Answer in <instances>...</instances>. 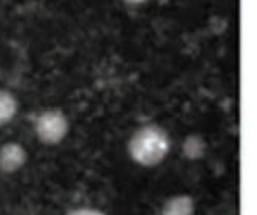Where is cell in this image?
Here are the masks:
<instances>
[{"label": "cell", "mask_w": 257, "mask_h": 215, "mask_svg": "<svg viewBox=\"0 0 257 215\" xmlns=\"http://www.w3.org/2000/svg\"><path fill=\"white\" fill-rule=\"evenodd\" d=\"M170 149L171 140L168 132L157 125L139 128L128 141L130 157L145 168H151L165 160Z\"/></svg>", "instance_id": "1"}, {"label": "cell", "mask_w": 257, "mask_h": 215, "mask_svg": "<svg viewBox=\"0 0 257 215\" xmlns=\"http://www.w3.org/2000/svg\"><path fill=\"white\" fill-rule=\"evenodd\" d=\"M34 131L43 145L54 146L66 137L69 131V122L66 115L59 109H48L37 115Z\"/></svg>", "instance_id": "2"}, {"label": "cell", "mask_w": 257, "mask_h": 215, "mask_svg": "<svg viewBox=\"0 0 257 215\" xmlns=\"http://www.w3.org/2000/svg\"><path fill=\"white\" fill-rule=\"evenodd\" d=\"M28 154L20 143L10 141L0 146V172L14 174L25 166Z\"/></svg>", "instance_id": "3"}, {"label": "cell", "mask_w": 257, "mask_h": 215, "mask_svg": "<svg viewBox=\"0 0 257 215\" xmlns=\"http://www.w3.org/2000/svg\"><path fill=\"white\" fill-rule=\"evenodd\" d=\"M196 203L190 195H174L162 206V215H194Z\"/></svg>", "instance_id": "4"}, {"label": "cell", "mask_w": 257, "mask_h": 215, "mask_svg": "<svg viewBox=\"0 0 257 215\" xmlns=\"http://www.w3.org/2000/svg\"><path fill=\"white\" fill-rule=\"evenodd\" d=\"M19 111V102L16 95L7 89H0V126L13 122Z\"/></svg>", "instance_id": "5"}, {"label": "cell", "mask_w": 257, "mask_h": 215, "mask_svg": "<svg viewBox=\"0 0 257 215\" xmlns=\"http://www.w3.org/2000/svg\"><path fill=\"white\" fill-rule=\"evenodd\" d=\"M183 152H185L186 158H190V160L200 158L205 152V141L199 135H190L185 140Z\"/></svg>", "instance_id": "6"}, {"label": "cell", "mask_w": 257, "mask_h": 215, "mask_svg": "<svg viewBox=\"0 0 257 215\" xmlns=\"http://www.w3.org/2000/svg\"><path fill=\"white\" fill-rule=\"evenodd\" d=\"M68 215H105V213H102L100 210H96V209L85 207V209H76V210H73L71 213H68Z\"/></svg>", "instance_id": "7"}, {"label": "cell", "mask_w": 257, "mask_h": 215, "mask_svg": "<svg viewBox=\"0 0 257 215\" xmlns=\"http://www.w3.org/2000/svg\"><path fill=\"white\" fill-rule=\"evenodd\" d=\"M123 2H126L130 5H142V4L148 2V0H123Z\"/></svg>", "instance_id": "8"}]
</instances>
